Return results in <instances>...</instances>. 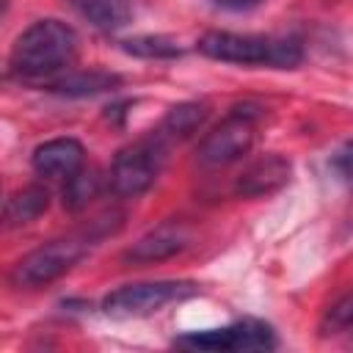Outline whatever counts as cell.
I'll list each match as a JSON object with an SVG mask.
<instances>
[{
    "mask_svg": "<svg viewBox=\"0 0 353 353\" xmlns=\"http://www.w3.org/2000/svg\"><path fill=\"white\" fill-rule=\"evenodd\" d=\"M259 116H262V108L254 102L234 105L229 110V116L201 138V143L196 149L199 163L204 168H226V165L243 160L254 149Z\"/></svg>",
    "mask_w": 353,
    "mask_h": 353,
    "instance_id": "5",
    "label": "cell"
},
{
    "mask_svg": "<svg viewBox=\"0 0 353 353\" xmlns=\"http://www.w3.org/2000/svg\"><path fill=\"white\" fill-rule=\"evenodd\" d=\"M188 243H190V229L182 221H165L152 232H146L143 237H138L121 254V259L127 265H152V262H163L182 254Z\"/></svg>",
    "mask_w": 353,
    "mask_h": 353,
    "instance_id": "8",
    "label": "cell"
},
{
    "mask_svg": "<svg viewBox=\"0 0 353 353\" xmlns=\"http://www.w3.org/2000/svg\"><path fill=\"white\" fill-rule=\"evenodd\" d=\"M179 347L190 350H221V353H248V350H273L276 334L265 320H237L223 328H207V331H188L176 336Z\"/></svg>",
    "mask_w": 353,
    "mask_h": 353,
    "instance_id": "7",
    "label": "cell"
},
{
    "mask_svg": "<svg viewBox=\"0 0 353 353\" xmlns=\"http://www.w3.org/2000/svg\"><path fill=\"white\" fill-rule=\"evenodd\" d=\"M207 119H210L207 102H179L163 116V121L157 124L154 132L163 135L168 143H176V141H185L193 132H199Z\"/></svg>",
    "mask_w": 353,
    "mask_h": 353,
    "instance_id": "13",
    "label": "cell"
},
{
    "mask_svg": "<svg viewBox=\"0 0 353 353\" xmlns=\"http://www.w3.org/2000/svg\"><path fill=\"white\" fill-rule=\"evenodd\" d=\"M265 0H212V6L223 8V11H254L259 8Z\"/></svg>",
    "mask_w": 353,
    "mask_h": 353,
    "instance_id": "19",
    "label": "cell"
},
{
    "mask_svg": "<svg viewBox=\"0 0 353 353\" xmlns=\"http://www.w3.org/2000/svg\"><path fill=\"white\" fill-rule=\"evenodd\" d=\"M50 207V190L44 185H25L22 190L11 193L3 210V221L8 229L25 226L30 221H36L39 215H44Z\"/></svg>",
    "mask_w": 353,
    "mask_h": 353,
    "instance_id": "14",
    "label": "cell"
},
{
    "mask_svg": "<svg viewBox=\"0 0 353 353\" xmlns=\"http://www.w3.org/2000/svg\"><path fill=\"white\" fill-rule=\"evenodd\" d=\"M199 295L196 281H182V279H160V281H138V284H124L113 292L105 295L102 312L116 320H130V317H146L160 312L168 303H179Z\"/></svg>",
    "mask_w": 353,
    "mask_h": 353,
    "instance_id": "6",
    "label": "cell"
},
{
    "mask_svg": "<svg viewBox=\"0 0 353 353\" xmlns=\"http://www.w3.org/2000/svg\"><path fill=\"white\" fill-rule=\"evenodd\" d=\"M292 165L284 154H262L256 160H251L234 179V193L243 199H262V196H273L279 193L287 182H290Z\"/></svg>",
    "mask_w": 353,
    "mask_h": 353,
    "instance_id": "9",
    "label": "cell"
},
{
    "mask_svg": "<svg viewBox=\"0 0 353 353\" xmlns=\"http://www.w3.org/2000/svg\"><path fill=\"white\" fill-rule=\"evenodd\" d=\"M331 163H334V171H336L345 182L353 185V141H347L345 146H339Z\"/></svg>",
    "mask_w": 353,
    "mask_h": 353,
    "instance_id": "18",
    "label": "cell"
},
{
    "mask_svg": "<svg viewBox=\"0 0 353 353\" xmlns=\"http://www.w3.org/2000/svg\"><path fill=\"white\" fill-rule=\"evenodd\" d=\"M320 336H339L353 331V290L339 295L320 317Z\"/></svg>",
    "mask_w": 353,
    "mask_h": 353,
    "instance_id": "17",
    "label": "cell"
},
{
    "mask_svg": "<svg viewBox=\"0 0 353 353\" xmlns=\"http://www.w3.org/2000/svg\"><path fill=\"white\" fill-rule=\"evenodd\" d=\"M30 165L44 179L66 182L72 174H77L85 165V149L77 138H50L33 149Z\"/></svg>",
    "mask_w": 353,
    "mask_h": 353,
    "instance_id": "10",
    "label": "cell"
},
{
    "mask_svg": "<svg viewBox=\"0 0 353 353\" xmlns=\"http://www.w3.org/2000/svg\"><path fill=\"white\" fill-rule=\"evenodd\" d=\"M121 221H124V215L110 210V212H102L99 218H94L88 226L33 248L30 254H25L11 268V273H8L11 287H17V290H39V287L52 284L55 279L69 273L91 248H97L99 240L116 234L121 229Z\"/></svg>",
    "mask_w": 353,
    "mask_h": 353,
    "instance_id": "1",
    "label": "cell"
},
{
    "mask_svg": "<svg viewBox=\"0 0 353 353\" xmlns=\"http://www.w3.org/2000/svg\"><path fill=\"white\" fill-rule=\"evenodd\" d=\"M121 50L127 55L146 58V61H154V58L163 61V58H179L182 55V47L168 36H132V39L121 41Z\"/></svg>",
    "mask_w": 353,
    "mask_h": 353,
    "instance_id": "16",
    "label": "cell"
},
{
    "mask_svg": "<svg viewBox=\"0 0 353 353\" xmlns=\"http://www.w3.org/2000/svg\"><path fill=\"white\" fill-rule=\"evenodd\" d=\"M168 146L171 143L163 135H157L154 130L146 138L124 146L113 157L110 171H108L110 193L119 196V199H138V196H143L154 185V179L160 176V168H163L165 154H168Z\"/></svg>",
    "mask_w": 353,
    "mask_h": 353,
    "instance_id": "4",
    "label": "cell"
},
{
    "mask_svg": "<svg viewBox=\"0 0 353 353\" xmlns=\"http://www.w3.org/2000/svg\"><path fill=\"white\" fill-rule=\"evenodd\" d=\"M196 50L210 61L237 63V66L295 69L303 61V44L298 39H287V36L210 30L196 41Z\"/></svg>",
    "mask_w": 353,
    "mask_h": 353,
    "instance_id": "3",
    "label": "cell"
},
{
    "mask_svg": "<svg viewBox=\"0 0 353 353\" xmlns=\"http://www.w3.org/2000/svg\"><path fill=\"white\" fill-rule=\"evenodd\" d=\"M77 58V33L61 19H36L28 25L8 55V74L22 83L47 85L72 69Z\"/></svg>",
    "mask_w": 353,
    "mask_h": 353,
    "instance_id": "2",
    "label": "cell"
},
{
    "mask_svg": "<svg viewBox=\"0 0 353 353\" xmlns=\"http://www.w3.org/2000/svg\"><path fill=\"white\" fill-rule=\"evenodd\" d=\"M121 85V77L116 72L105 69H69L44 88L58 97H97L105 91H113Z\"/></svg>",
    "mask_w": 353,
    "mask_h": 353,
    "instance_id": "11",
    "label": "cell"
},
{
    "mask_svg": "<svg viewBox=\"0 0 353 353\" xmlns=\"http://www.w3.org/2000/svg\"><path fill=\"white\" fill-rule=\"evenodd\" d=\"M72 11H77L88 25L99 30H121L132 19V0H66Z\"/></svg>",
    "mask_w": 353,
    "mask_h": 353,
    "instance_id": "12",
    "label": "cell"
},
{
    "mask_svg": "<svg viewBox=\"0 0 353 353\" xmlns=\"http://www.w3.org/2000/svg\"><path fill=\"white\" fill-rule=\"evenodd\" d=\"M102 185H105V179H102V174L97 171V168H80L77 174H72L66 182H63V207L69 210V212H80V210H85L97 196H99V190H102Z\"/></svg>",
    "mask_w": 353,
    "mask_h": 353,
    "instance_id": "15",
    "label": "cell"
}]
</instances>
